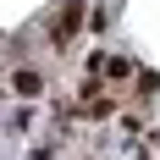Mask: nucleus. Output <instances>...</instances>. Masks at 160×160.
Wrapping results in <instances>:
<instances>
[{
  "label": "nucleus",
  "mask_w": 160,
  "mask_h": 160,
  "mask_svg": "<svg viewBox=\"0 0 160 160\" xmlns=\"http://www.w3.org/2000/svg\"><path fill=\"white\" fill-rule=\"evenodd\" d=\"M78 22H83V0H66L61 11L50 17V44H66V39L78 33Z\"/></svg>",
  "instance_id": "nucleus-1"
},
{
  "label": "nucleus",
  "mask_w": 160,
  "mask_h": 160,
  "mask_svg": "<svg viewBox=\"0 0 160 160\" xmlns=\"http://www.w3.org/2000/svg\"><path fill=\"white\" fill-rule=\"evenodd\" d=\"M11 88H17V94H39V72H17Z\"/></svg>",
  "instance_id": "nucleus-2"
}]
</instances>
